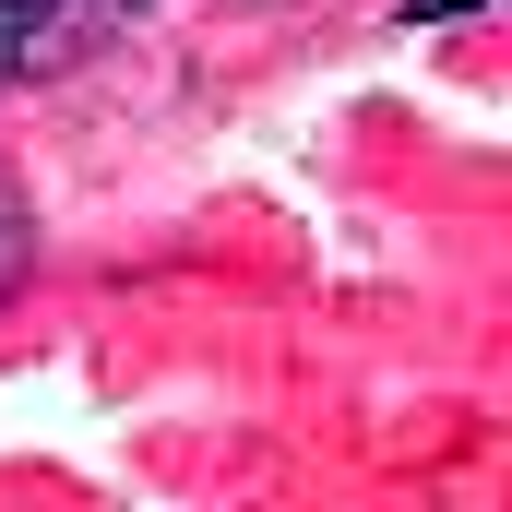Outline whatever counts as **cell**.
<instances>
[{
	"label": "cell",
	"instance_id": "cell-1",
	"mask_svg": "<svg viewBox=\"0 0 512 512\" xmlns=\"http://www.w3.org/2000/svg\"><path fill=\"white\" fill-rule=\"evenodd\" d=\"M120 12H143V0H0V84H12V72H36V60L96 48Z\"/></svg>",
	"mask_w": 512,
	"mask_h": 512
},
{
	"label": "cell",
	"instance_id": "cell-2",
	"mask_svg": "<svg viewBox=\"0 0 512 512\" xmlns=\"http://www.w3.org/2000/svg\"><path fill=\"white\" fill-rule=\"evenodd\" d=\"M12 274H24V215L0 203V286H12Z\"/></svg>",
	"mask_w": 512,
	"mask_h": 512
},
{
	"label": "cell",
	"instance_id": "cell-3",
	"mask_svg": "<svg viewBox=\"0 0 512 512\" xmlns=\"http://www.w3.org/2000/svg\"><path fill=\"white\" fill-rule=\"evenodd\" d=\"M453 12H489V0H405V24H453Z\"/></svg>",
	"mask_w": 512,
	"mask_h": 512
}]
</instances>
